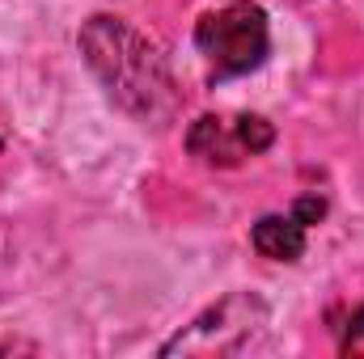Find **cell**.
I'll use <instances>...</instances> for the list:
<instances>
[{"mask_svg": "<svg viewBox=\"0 0 364 359\" xmlns=\"http://www.w3.org/2000/svg\"><path fill=\"white\" fill-rule=\"evenodd\" d=\"M81 55L90 64V72L102 81V89L110 93V101L140 118L144 127H166L178 110V85L170 72V60L161 55V47L140 34L132 21L114 17V13H97L81 26Z\"/></svg>", "mask_w": 364, "mask_h": 359, "instance_id": "1", "label": "cell"}, {"mask_svg": "<svg viewBox=\"0 0 364 359\" xmlns=\"http://www.w3.org/2000/svg\"><path fill=\"white\" fill-rule=\"evenodd\" d=\"M195 47L208 60L212 77H246L272 51V21L255 0H229L199 17Z\"/></svg>", "mask_w": 364, "mask_h": 359, "instance_id": "2", "label": "cell"}, {"mask_svg": "<svg viewBox=\"0 0 364 359\" xmlns=\"http://www.w3.org/2000/svg\"><path fill=\"white\" fill-rule=\"evenodd\" d=\"M272 309L250 296V292H233L225 300H216L212 309H203L186 330H178L161 355H237L246 347H255V338L267 330Z\"/></svg>", "mask_w": 364, "mask_h": 359, "instance_id": "3", "label": "cell"}, {"mask_svg": "<svg viewBox=\"0 0 364 359\" xmlns=\"http://www.w3.org/2000/svg\"><path fill=\"white\" fill-rule=\"evenodd\" d=\"M275 144V127L263 114H199L186 127V153L203 165L233 170Z\"/></svg>", "mask_w": 364, "mask_h": 359, "instance_id": "4", "label": "cell"}, {"mask_svg": "<svg viewBox=\"0 0 364 359\" xmlns=\"http://www.w3.org/2000/svg\"><path fill=\"white\" fill-rule=\"evenodd\" d=\"M250 245L263 254V258H272V263H301V254H305V224L288 211H272V216H263L255 228H250Z\"/></svg>", "mask_w": 364, "mask_h": 359, "instance_id": "5", "label": "cell"}, {"mask_svg": "<svg viewBox=\"0 0 364 359\" xmlns=\"http://www.w3.org/2000/svg\"><path fill=\"white\" fill-rule=\"evenodd\" d=\"M292 216L309 228V224H318V220L326 216V199H322V194H301V199L292 203Z\"/></svg>", "mask_w": 364, "mask_h": 359, "instance_id": "6", "label": "cell"}, {"mask_svg": "<svg viewBox=\"0 0 364 359\" xmlns=\"http://www.w3.org/2000/svg\"><path fill=\"white\" fill-rule=\"evenodd\" d=\"M360 338H364V304L348 317V326H343V347H356Z\"/></svg>", "mask_w": 364, "mask_h": 359, "instance_id": "7", "label": "cell"}, {"mask_svg": "<svg viewBox=\"0 0 364 359\" xmlns=\"http://www.w3.org/2000/svg\"><path fill=\"white\" fill-rule=\"evenodd\" d=\"M0 355H4V347H0Z\"/></svg>", "mask_w": 364, "mask_h": 359, "instance_id": "8", "label": "cell"}]
</instances>
